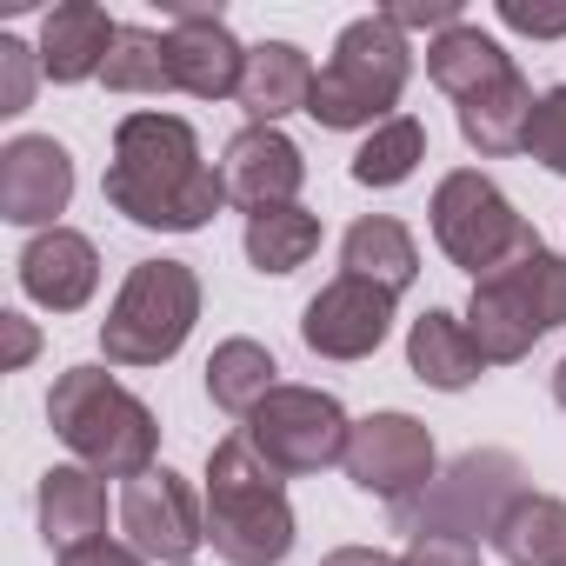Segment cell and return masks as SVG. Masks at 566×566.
<instances>
[{"instance_id":"37","label":"cell","mask_w":566,"mask_h":566,"mask_svg":"<svg viewBox=\"0 0 566 566\" xmlns=\"http://www.w3.org/2000/svg\"><path fill=\"white\" fill-rule=\"evenodd\" d=\"M553 400H559V413H566V360L553 367Z\"/></svg>"},{"instance_id":"14","label":"cell","mask_w":566,"mask_h":566,"mask_svg":"<svg viewBox=\"0 0 566 566\" xmlns=\"http://www.w3.org/2000/svg\"><path fill=\"white\" fill-rule=\"evenodd\" d=\"M74 200V154L54 140V134H14L0 147V220L14 227H61Z\"/></svg>"},{"instance_id":"1","label":"cell","mask_w":566,"mask_h":566,"mask_svg":"<svg viewBox=\"0 0 566 566\" xmlns=\"http://www.w3.org/2000/svg\"><path fill=\"white\" fill-rule=\"evenodd\" d=\"M101 193L147 233H200L227 207V180L200 154V134L160 107H140L114 127V160Z\"/></svg>"},{"instance_id":"25","label":"cell","mask_w":566,"mask_h":566,"mask_svg":"<svg viewBox=\"0 0 566 566\" xmlns=\"http://www.w3.org/2000/svg\"><path fill=\"white\" fill-rule=\"evenodd\" d=\"M240 247H247L253 273L280 280V273H294V266H307L321 253V213H307L301 200L294 207H260V213H247Z\"/></svg>"},{"instance_id":"20","label":"cell","mask_w":566,"mask_h":566,"mask_svg":"<svg viewBox=\"0 0 566 566\" xmlns=\"http://www.w3.org/2000/svg\"><path fill=\"white\" fill-rule=\"evenodd\" d=\"M41 539L54 553H74L87 539H107V480L81 460L41 473Z\"/></svg>"},{"instance_id":"18","label":"cell","mask_w":566,"mask_h":566,"mask_svg":"<svg viewBox=\"0 0 566 566\" xmlns=\"http://www.w3.org/2000/svg\"><path fill=\"white\" fill-rule=\"evenodd\" d=\"M321 67L307 61V48L294 41H260L247 54V81H240V114L247 127H280L287 114H307Z\"/></svg>"},{"instance_id":"23","label":"cell","mask_w":566,"mask_h":566,"mask_svg":"<svg viewBox=\"0 0 566 566\" xmlns=\"http://www.w3.org/2000/svg\"><path fill=\"white\" fill-rule=\"evenodd\" d=\"M493 553L506 566H566V500L526 486L493 526Z\"/></svg>"},{"instance_id":"16","label":"cell","mask_w":566,"mask_h":566,"mask_svg":"<svg viewBox=\"0 0 566 566\" xmlns=\"http://www.w3.org/2000/svg\"><path fill=\"white\" fill-rule=\"evenodd\" d=\"M21 294L48 314H81L101 294V247L81 227H48L21 247Z\"/></svg>"},{"instance_id":"34","label":"cell","mask_w":566,"mask_h":566,"mask_svg":"<svg viewBox=\"0 0 566 566\" xmlns=\"http://www.w3.org/2000/svg\"><path fill=\"white\" fill-rule=\"evenodd\" d=\"M0 340H8V354H0V367H8V374H21L41 354V327L28 314H0Z\"/></svg>"},{"instance_id":"27","label":"cell","mask_w":566,"mask_h":566,"mask_svg":"<svg viewBox=\"0 0 566 566\" xmlns=\"http://www.w3.org/2000/svg\"><path fill=\"white\" fill-rule=\"evenodd\" d=\"M420 160H427V127L413 120V114H394L387 127H374L367 140H360V154H354V180L360 187H407L413 174H420Z\"/></svg>"},{"instance_id":"4","label":"cell","mask_w":566,"mask_h":566,"mask_svg":"<svg viewBox=\"0 0 566 566\" xmlns=\"http://www.w3.org/2000/svg\"><path fill=\"white\" fill-rule=\"evenodd\" d=\"M407 81H413V41H407L387 14H360V21L340 28L327 67H321V81H314L307 114H314L327 134H360V127L374 134V127L394 120Z\"/></svg>"},{"instance_id":"12","label":"cell","mask_w":566,"mask_h":566,"mask_svg":"<svg viewBox=\"0 0 566 566\" xmlns=\"http://www.w3.org/2000/svg\"><path fill=\"white\" fill-rule=\"evenodd\" d=\"M394 307H400V294L374 287V280H354V273H334L301 314V340L321 360H367L387 347Z\"/></svg>"},{"instance_id":"15","label":"cell","mask_w":566,"mask_h":566,"mask_svg":"<svg viewBox=\"0 0 566 566\" xmlns=\"http://www.w3.org/2000/svg\"><path fill=\"white\" fill-rule=\"evenodd\" d=\"M220 180H227V200L260 213V207H294L301 187H307V154L280 134V127H240L220 154Z\"/></svg>"},{"instance_id":"30","label":"cell","mask_w":566,"mask_h":566,"mask_svg":"<svg viewBox=\"0 0 566 566\" xmlns=\"http://www.w3.org/2000/svg\"><path fill=\"white\" fill-rule=\"evenodd\" d=\"M526 154H533L546 174H559V180H566V81L539 94L533 127H526Z\"/></svg>"},{"instance_id":"21","label":"cell","mask_w":566,"mask_h":566,"mask_svg":"<svg viewBox=\"0 0 566 566\" xmlns=\"http://www.w3.org/2000/svg\"><path fill=\"white\" fill-rule=\"evenodd\" d=\"M407 367H413V380H427L433 394H467V387L486 374V354L473 347L467 314L427 307V314L407 327Z\"/></svg>"},{"instance_id":"6","label":"cell","mask_w":566,"mask_h":566,"mask_svg":"<svg viewBox=\"0 0 566 566\" xmlns=\"http://www.w3.org/2000/svg\"><path fill=\"white\" fill-rule=\"evenodd\" d=\"M200 321V273L187 260H134L101 321L107 367H167Z\"/></svg>"},{"instance_id":"36","label":"cell","mask_w":566,"mask_h":566,"mask_svg":"<svg viewBox=\"0 0 566 566\" xmlns=\"http://www.w3.org/2000/svg\"><path fill=\"white\" fill-rule=\"evenodd\" d=\"M321 566H400L394 553H380V546H334Z\"/></svg>"},{"instance_id":"38","label":"cell","mask_w":566,"mask_h":566,"mask_svg":"<svg viewBox=\"0 0 566 566\" xmlns=\"http://www.w3.org/2000/svg\"><path fill=\"white\" fill-rule=\"evenodd\" d=\"M187 566H193V559H187Z\"/></svg>"},{"instance_id":"17","label":"cell","mask_w":566,"mask_h":566,"mask_svg":"<svg viewBox=\"0 0 566 566\" xmlns=\"http://www.w3.org/2000/svg\"><path fill=\"white\" fill-rule=\"evenodd\" d=\"M114 34L120 21L94 0H61V8L41 21V74L54 87H81V81H101L107 54H114Z\"/></svg>"},{"instance_id":"10","label":"cell","mask_w":566,"mask_h":566,"mask_svg":"<svg viewBox=\"0 0 566 566\" xmlns=\"http://www.w3.org/2000/svg\"><path fill=\"white\" fill-rule=\"evenodd\" d=\"M340 467H347V480L360 493L387 500V513H394V506H407V500H420L433 486L440 447H433L427 420H413L400 407H380V413L354 420V440H347V460Z\"/></svg>"},{"instance_id":"24","label":"cell","mask_w":566,"mask_h":566,"mask_svg":"<svg viewBox=\"0 0 566 566\" xmlns=\"http://www.w3.org/2000/svg\"><path fill=\"white\" fill-rule=\"evenodd\" d=\"M533 107H539L533 81H526V74H513V81H500L493 94H480V101H467V107H460V140H467L473 154H486V160H500V154H526Z\"/></svg>"},{"instance_id":"29","label":"cell","mask_w":566,"mask_h":566,"mask_svg":"<svg viewBox=\"0 0 566 566\" xmlns=\"http://www.w3.org/2000/svg\"><path fill=\"white\" fill-rule=\"evenodd\" d=\"M34 81H41V48H28L21 34H0V114H28L34 107Z\"/></svg>"},{"instance_id":"11","label":"cell","mask_w":566,"mask_h":566,"mask_svg":"<svg viewBox=\"0 0 566 566\" xmlns=\"http://www.w3.org/2000/svg\"><path fill=\"white\" fill-rule=\"evenodd\" d=\"M120 533L154 566H187L207 546V500L174 467H154L120 486Z\"/></svg>"},{"instance_id":"26","label":"cell","mask_w":566,"mask_h":566,"mask_svg":"<svg viewBox=\"0 0 566 566\" xmlns=\"http://www.w3.org/2000/svg\"><path fill=\"white\" fill-rule=\"evenodd\" d=\"M273 387H280V367H273V354H266L260 340L233 334V340H220V347L207 354V400H213L220 413L247 420Z\"/></svg>"},{"instance_id":"2","label":"cell","mask_w":566,"mask_h":566,"mask_svg":"<svg viewBox=\"0 0 566 566\" xmlns=\"http://www.w3.org/2000/svg\"><path fill=\"white\" fill-rule=\"evenodd\" d=\"M200 500H207V546L227 566H280L294 553V539H301L287 486H280V473L253 453L247 433H227L207 453Z\"/></svg>"},{"instance_id":"5","label":"cell","mask_w":566,"mask_h":566,"mask_svg":"<svg viewBox=\"0 0 566 566\" xmlns=\"http://www.w3.org/2000/svg\"><path fill=\"white\" fill-rule=\"evenodd\" d=\"M553 327H566V253H553L546 240L533 253L493 266L486 280H473V294H467V334L486 354V367L526 360Z\"/></svg>"},{"instance_id":"31","label":"cell","mask_w":566,"mask_h":566,"mask_svg":"<svg viewBox=\"0 0 566 566\" xmlns=\"http://www.w3.org/2000/svg\"><path fill=\"white\" fill-rule=\"evenodd\" d=\"M400 34H447V28H460L467 14H460V0H394V8H380Z\"/></svg>"},{"instance_id":"3","label":"cell","mask_w":566,"mask_h":566,"mask_svg":"<svg viewBox=\"0 0 566 566\" xmlns=\"http://www.w3.org/2000/svg\"><path fill=\"white\" fill-rule=\"evenodd\" d=\"M48 427L101 480H140L160 467V420L107 367H67L48 394Z\"/></svg>"},{"instance_id":"13","label":"cell","mask_w":566,"mask_h":566,"mask_svg":"<svg viewBox=\"0 0 566 566\" xmlns=\"http://www.w3.org/2000/svg\"><path fill=\"white\" fill-rule=\"evenodd\" d=\"M247 54H253V48L233 41V28L220 21V8H167V67H174V94H193V101H240Z\"/></svg>"},{"instance_id":"33","label":"cell","mask_w":566,"mask_h":566,"mask_svg":"<svg viewBox=\"0 0 566 566\" xmlns=\"http://www.w3.org/2000/svg\"><path fill=\"white\" fill-rule=\"evenodd\" d=\"M500 28L526 34V41H559L566 34V8H539V0H500Z\"/></svg>"},{"instance_id":"22","label":"cell","mask_w":566,"mask_h":566,"mask_svg":"<svg viewBox=\"0 0 566 566\" xmlns=\"http://www.w3.org/2000/svg\"><path fill=\"white\" fill-rule=\"evenodd\" d=\"M340 273L374 280V287H387V294H407L413 280H420V247H413L407 220H394V213H360V220L340 233Z\"/></svg>"},{"instance_id":"35","label":"cell","mask_w":566,"mask_h":566,"mask_svg":"<svg viewBox=\"0 0 566 566\" xmlns=\"http://www.w3.org/2000/svg\"><path fill=\"white\" fill-rule=\"evenodd\" d=\"M61 566H154L147 553H134L127 539H87L74 553H61Z\"/></svg>"},{"instance_id":"8","label":"cell","mask_w":566,"mask_h":566,"mask_svg":"<svg viewBox=\"0 0 566 566\" xmlns=\"http://www.w3.org/2000/svg\"><path fill=\"white\" fill-rule=\"evenodd\" d=\"M526 493V467L506 447H473L453 467L433 473V486L407 506H394V526L407 539L420 533H460V539H493V526L506 520V506Z\"/></svg>"},{"instance_id":"28","label":"cell","mask_w":566,"mask_h":566,"mask_svg":"<svg viewBox=\"0 0 566 566\" xmlns=\"http://www.w3.org/2000/svg\"><path fill=\"white\" fill-rule=\"evenodd\" d=\"M101 87H107V94H167V87H174L167 34H154V28H120V34H114V54H107V67H101Z\"/></svg>"},{"instance_id":"7","label":"cell","mask_w":566,"mask_h":566,"mask_svg":"<svg viewBox=\"0 0 566 566\" xmlns=\"http://www.w3.org/2000/svg\"><path fill=\"white\" fill-rule=\"evenodd\" d=\"M427 220H433V247H440L460 273H473V280H486L493 266H506V260H520V253L539 247V233L526 227V213H520V207L500 193V180H486L480 167L440 174Z\"/></svg>"},{"instance_id":"32","label":"cell","mask_w":566,"mask_h":566,"mask_svg":"<svg viewBox=\"0 0 566 566\" xmlns=\"http://www.w3.org/2000/svg\"><path fill=\"white\" fill-rule=\"evenodd\" d=\"M400 566H486V559H480V539H460V533H420V539H407Z\"/></svg>"},{"instance_id":"19","label":"cell","mask_w":566,"mask_h":566,"mask_svg":"<svg viewBox=\"0 0 566 566\" xmlns=\"http://www.w3.org/2000/svg\"><path fill=\"white\" fill-rule=\"evenodd\" d=\"M513 74H520L513 54H506L486 28H473V21H460V28H447L440 41H427V81H433L453 107L493 94V87L513 81Z\"/></svg>"},{"instance_id":"9","label":"cell","mask_w":566,"mask_h":566,"mask_svg":"<svg viewBox=\"0 0 566 566\" xmlns=\"http://www.w3.org/2000/svg\"><path fill=\"white\" fill-rule=\"evenodd\" d=\"M240 433L253 440V453L287 480V473H327L347 460V440H354V420L334 394L321 387H294V380H280L247 420Z\"/></svg>"}]
</instances>
